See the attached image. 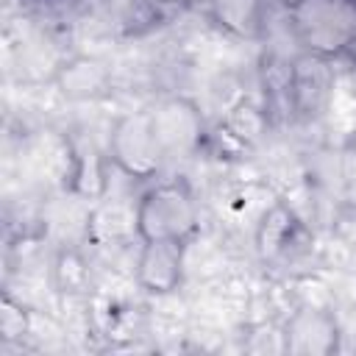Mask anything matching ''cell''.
Wrapping results in <instances>:
<instances>
[{"mask_svg":"<svg viewBox=\"0 0 356 356\" xmlns=\"http://www.w3.org/2000/svg\"><path fill=\"white\" fill-rule=\"evenodd\" d=\"M136 225L145 242H186L195 231V203L181 184H161L142 197Z\"/></svg>","mask_w":356,"mask_h":356,"instance_id":"obj_1","label":"cell"},{"mask_svg":"<svg viewBox=\"0 0 356 356\" xmlns=\"http://www.w3.org/2000/svg\"><path fill=\"white\" fill-rule=\"evenodd\" d=\"M181 250L184 242H145V253H142V281L153 289V292H167L175 286L178 273H181Z\"/></svg>","mask_w":356,"mask_h":356,"instance_id":"obj_2","label":"cell"}]
</instances>
